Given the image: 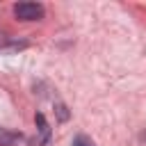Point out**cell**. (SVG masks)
Wrapping results in <instances>:
<instances>
[{"label":"cell","instance_id":"cell-1","mask_svg":"<svg viewBox=\"0 0 146 146\" xmlns=\"http://www.w3.org/2000/svg\"><path fill=\"white\" fill-rule=\"evenodd\" d=\"M14 16L18 21H39L43 16V5H39V2H16Z\"/></svg>","mask_w":146,"mask_h":146},{"label":"cell","instance_id":"cell-2","mask_svg":"<svg viewBox=\"0 0 146 146\" xmlns=\"http://www.w3.org/2000/svg\"><path fill=\"white\" fill-rule=\"evenodd\" d=\"M34 121H36V128H39V139H34L32 146H46V144L50 141V128H48V123H46V116L39 112V114L34 116Z\"/></svg>","mask_w":146,"mask_h":146},{"label":"cell","instance_id":"cell-3","mask_svg":"<svg viewBox=\"0 0 146 146\" xmlns=\"http://www.w3.org/2000/svg\"><path fill=\"white\" fill-rule=\"evenodd\" d=\"M18 141H21V132L0 128V146H16Z\"/></svg>","mask_w":146,"mask_h":146},{"label":"cell","instance_id":"cell-4","mask_svg":"<svg viewBox=\"0 0 146 146\" xmlns=\"http://www.w3.org/2000/svg\"><path fill=\"white\" fill-rule=\"evenodd\" d=\"M21 48H27L25 41H14V43H7V46H0V52H7V50H21Z\"/></svg>","mask_w":146,"mask_h":146},{"label":"cell","instance_id":"cell-5","mask_svg":"<svg viewBox=\"0 0 146 146\" xmlns=\"http://www.w3.org/2000/svg\"><path fill=\"white\" fill-rule=\"evenodd\" d=\"M73 146H96V144H94L87 135H78V137L73 139Z\"/></svg>","mask_w":146,"mask_h":146},{"label":"cell","instance_id":"cell-6","mask_svg":"<svg viewBox=\"0 0 146 146\" xmlns=\"http://www.w3.org/2000/svg\"><path fill=\"white\" fill-rule=\"evenodd\" d=\"M55 112H57V116H59V121H66V119H68V110H66V105H62V103H57V105H55Z\"/></svg>","mask_w":146,"mask_h":146}]
</instances>
